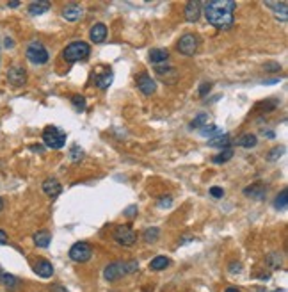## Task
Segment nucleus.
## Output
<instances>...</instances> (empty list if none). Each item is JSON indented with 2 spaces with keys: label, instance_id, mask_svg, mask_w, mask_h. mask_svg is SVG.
Wrapping results in <instances>:
<instances>
[{
  "label": "nucleus",
  "instance_id": "f704fd0d",
  "mask_svg": "<svg viewBox=\"0 0 288 292\" xmlns=\"http://www.w3.org/2000/svg\"><path fill=\"white\" fill-rule=\"evenodd\" d=\"M283 153H285V146H276V148H272V150H271V153L267 155V159H269V160H278Z\"/></svg>",
  "mask_w": 288,
  "mask_h": 292
},
{
  "label": "nucleus",
  "instance_id": "dca6fc26",
  "mask_svg": "<svg viewBox=\"0 0 288 292\" xmlns=\"http://www.w3.org/2000/svg\"><path fill=\"white\" fill-rule=\"evenodd\" d=\"M89 38L93 43H103L107 40V25L105 23H94L89 31Z\"/></svg>",
  "mask_w": 288,
  "mask_h": 292
},
{
  "label": "nucleus",
  "instance_id": "7ed1b4c3",
  "mask_svg": "<svg viewBox=\"0 0 288 292\" xmlns=\"http://www.w3.org/2000/svg\"><path fill=\"white\" fill-rule=\"evenodd\" d=\"M41 139H43L46 148L61 150L62 146L66 145V132H62L61 129L53 127V125H48V127L43 130V134H41Z\"/></svg>",
  "mask_w": 288,
  "mask_h": 292
},
{
  "label": "nucleus",
  "instance_id": "58836bf2",
  "mask_svg": "<svg viewBox=\"0 0 288 292\" xmlns=\"http://www.w3.org/2000/svg\"><path fill=\"white\" fill-rule=\"evenodd\" d=\"M171 203H173V199H171V196H167V198H162L159 201L160 207H171Z\"/></svg>",
  "mask_w": 288,
  "mask_h": 292
},
{
  "label": "nucleus",
  "instance_id": "473e14b6",
  "mask_svg": "<svg viewBox=\"0 0 288 292\" xmlns=\"http://www.w3.org/2000/svg\"><path fill=\"white\" fill-rule=\"evenodd\" d=\"M71 103L75 105L77 111H84L85 109V98L82 95H75V97H71Z\"/></svg>",
  "mask_w": 288,
  "mask_h": 292
},
{
  "label": "nucleus",
  "instance_id": "423d86ee",
  "mask_svg": "<svg viewBox=\"0 0 288 292\" xmlns=\"http://www.w3.org/2000/svg\"><path fill=\"white\" fill-rule=\"evenodd\" d=\"M91 257H93V246L85 241L75 243L70 248V258L77 264H84V262L91 260Z\"/></svg>",
  "mask_w": 288,
  "mask_h": 292
},
{
  "label": "nucleus",
  "instance_id": "0eeeda50",
  "mask_svg": "<svg viewBox=\"0 0 288 292\" xmlns=\"http://www.w3.org/2000/svg\"><path fill=\"white\" fill-rule=\"evenodd\" d=\"M198 45H200V40H198L196 34H183L182 38H180V41H178L176 49L180 53L191 57V55L196 53V50H198Z\"/></svg>",
  "mask_w": 288,
  "mask_h": 292
},
{
  "label": "nucleus",
  "instance_id": "a211bd4d",
  "mask_svg": "<svg viewBox=\"0 0 288 292\" xmlns=\"http://www.w3.org/2000/svg\"><path fill=\"white\" fill-rule=\"evenodd\" d=\"M155 73L160 77V79H164L165 82H169V84H173L174 80H176V77H178L176 70H174L173 66H157Z\"/></svg>",
  "mask_w": 288,
  "mask_h": 292
},
{
  "label": "nucleus",
  "instance_id": "b1692460",
  "mask_svg": "<svg viewBox=\"0 0 288 292\" xmlns=\"http://www.w3.org/2000/svg\"><path fill=\"white\" fill-rule=\"evenodd\" d=\"M169 264H171V260H169L167 257H155L150 262V269L151 271H164L169 267Z\"/></svg>",
  "mask_w": 288,
  "mask_h": 292
},
{
  "label": "nucleus",
  "instance_id": "72a5a7b5",
  "mask_svg": "<svg viewBox=\"0 0 288 292\" xmlns=\"http://www.w3.org/2000/svg\"><path fill=\"white\" fill-rule=\"evenodd\" d=\"M84 157V151H82V148H80L79 145H73L70 150V159L71 160H80Z\"/></svg>",
  "mask_w": 288,
  "mask_h": 292
},
{
  "label": "nucleus",
  "instance_id": "7c9ffc66",
  "mask_svg": "<svg viewBox=\"0 0 288 292\" xmlns=\"http://www.w3.org/2000/svg\"><path fill=\"white\" fill-rule=\"evenodd\" d=\"M201 134H203V136H208V139H210V138H213V136H219L221 130H219L217 125H205L203 129H201Z\"/></svg>",
  "mask_w": 288,
  "mask_h": 292
},
{
  "label": "nucleus",
  "instance_id": "2f4dec72",
  "mask_svg": "<svg viewBox=\"0 0 288 292\" xmlns=\"http://www.w3.org/2000/svg\"><path fill=\"white\" fill-rule=\"evenodd\" d=\"M205 125H208V116L206 114H200L198 118H194L191 123L192 129H203Z\"/></svg>",
  "mask_w": 288,
  "mask_h": 292
},
{
  "label": "nucleus",
  "instance_id": "39448f33",
  "mask_svg": "<svg viewBox=\"0 0 288 292\" xmlns=\"http://www.w3.org/2000/svg\"><path fill=\"white\" fill-rule=\"evenodd\" d=\"M112 239L116 241V244H120L123 248H130V246L137 243V234L132 230V226L118 225L112 232Z\"/></svg>",
  "mask_w": 288,
  "mask_h": 292
},
{
  "label": "nucleus",
  "instance_id": "412c9836",
  "mask_svg": "<svg viewBox=\"0 0 288 292\" xmlns=\"http://www.w3.org/2000/svg\"><path fill=\"white\" fill-rule=\"evenodd\" d=\"M52 243V234L48 230H40L34 234V244L38 248H48Z\"/></svg>",
  "mask_w": 288,
  "mask_h": 292
},
{
  "label": "nucleus",
  "instance_id": "f03ea898",
  "mask_svg": "<svg viewBox=\"0 0 288 292\" xmlns=\"http://www.w3.org/2000/svg\"><path fill=\"white\" fill-rule=\"evenodd\" d=\"M89 55H91V47L85 41H73V43H70L66 49L62 50V59L70 62V64L85 61Z\"/></svg>",
  "mask_w": 288,
  "mask_h": 292
},
{
  "label": "nucleus",
  "instance_id": "1a4fd4ad",
  "mask_svg": "<svg viewBox=\"0 0 288 292\" xmlns=\"http://www.w3.org/2000/svg\"><path fill=\"white\" fill-rule=\"evenodd\" d=\"M7 82L14 88H22L27 84V71L20 64H13L7 70Z\"/></svg>",
  "mask_w": 288,
  "mask_h": 292
},
{
  "label": "nucleus",
  "instance_id": "4c0bfd02",
  "mask_svg": "<svg viewBox=\"0 0 288 292\" xmlns=\"http://www.w3.org/2000/svg\"><path fill=\"white\" fill-rule=\"evenodd\" d=\"M210 89H212V82H205V84H201V88H200V95L201 97H205Z\"/></svg>",
  "mask_w": 288,
  "mask_h": 292
},
{
  "label": "nucleus",
  "instance_id": "4be33fe9",
  "mask_svg": "<svg viewBox=\"0 0 288 292\" xmlns=\"http://www.w3.org/2000/svg\"><path fill=\"white\" fill-rule=\"evenodd\" d=\"M50 9V2H31L29 4V14H32V16H40V14L46 13Z\"/></svg>",
  "mask_w": 288,
  "mask_h": 292
},
{
  "label": "nucleus",
  "instance_id": "79ce46f5",
  "mask_svg": "<svg viewBox=\"0 0 288 292\" xmlns=\"http://www.w3.org/2000/svg\"><path fill=\"white\" fill-rule=\"evenodd\" d=\"M124 214H126L128 217H132L133 214H137V207H133V205H132V207L126 208V212H124Z\"/></svg>",
  "mask_w": 288,
  "mask_h": 292
},
{
  "label": "nucleus",
  "instance_id": "a18cd8bd",
  "mask_svg": "<svg viewBox=\"0 0 288 292\" xmlns=\"http://www.w3.org/2000/svg\"><path fill=\"white\" fill-rule=\"evenodd\" d=\"M20 5V2H9V7H18Z\"/></svg>",
  "mask_w": 288,
  "mask_h": 292
},
{
  "label": "nucleus",
  "instance_id": "c03bdc74",
  "mask_svg": "<svg viewBox=\"0 0 288 292\" xmlns=\"http://www.w3.org/2000/svg\"><path fill=\"white\" fill-rule=\"evenodd\" d=\"M224 292H242V291H240V289H237V287H228Z\"/></svg>",
  "mask_w": 288,
  "mask_h": 292
},
{
  "label": "nucleus",
  "instance_id": "6ab92c4d",
  "mask_svg": "<svg viewBox=\"0 0 288 292\" xmlns=\"http://www.w3.org/2000/svg\"><path fill=\"white\" fill-rule=\"evenodd\" d=\"M208 145L213 146V148L226 150V148H230L231 139H230V136H228V134H219V136H213V138L208 139Z\"/></svg>",
  "mask_w": 288,
  "mask_h": 292
},
{
  "label": "nucleus",
  "instance_id": "9b49d317",
  "mask_svg": "<svg viewBox=\"0 0 288 292\" xmlns=\"http://www.w3.org/2000/svg\"><path fill=\"white\" fill-rule=\"evenodd\" d=\"M135 84H137L139 91H141L142 95H146V97H151V95L157 91V82L151 79L148 73H141V75H137Z\"/></svg>",
  "mask_w": 288,
  "mask_h": 292
},
{
  "label": "nucleus",
  "instance_id": "ddd939ff",
  "mask_svg": "<svg viewBox=\"0 0 288 292\" xmlns=\"http://www.w3.org/2000/svg\"><path fill=\"white\" fill-rule=\"evenodd\" d=\"M82 14H84V7L80 4H75V2H71L62 9V16L66 18L68 22H77V20L82 18Z\"/></svg>",
  "mask_w": 288,
  "mask_h": 292
},
{
  "label": "nucleus",
  "instance_id": "a19ab883",
  "mask_svg": "<svg viewBox=\"0 0 288 292\" xmlns=\"http://www.w3.org/2000/svg\"><path fill=\"white\" fill-rule=\"evenodd\" d=\"M230 271H231V273H235V271L239 273V271H240V262H231V264H230Z\"/></svg>",
  "mask_w": 288,
  "mask_h": 292
},
{
  "label": "nucleus",
  "instance_id": "4468645a",
  "mask_svg": "<svg viewBox=\"0 0 288 292\" xmlns=\"http://www.w3.org/2000/svg\"><path fill=\"white\" fill-rule=\"evenodd\" d=\"M201 2H198V0H191V2H187V5H185V18H187V22H191V23H194V22H198L200 20V16H201Z\"/></svg>",
  "mask_w": 288,
  "mask_h": 292
},
{
  "label": "nucleus",
  "instance_id": "c9c22d12",
  "mask_svg": "<svg viewBox=\"0 0 288 292\" xmlns=\"http://www.w3.org/2000/svg\"><path fill=\"white\" fill-rule=\"evenodd\" d=\"M123 264H124V273H126V275H130V273H135V271L139 269V264H137V260L123 262Z\"/></svg>",
  "mask_w": 288,
  "mask_h": 292
},
{
  "label": "nucleus",
  "instance_id": "bb28decb",
  "mask_svg": "<svg viewBox=\"0 0 288 292\" xmlns=\"http://www.w3.org/2000/svg\"><path fill=\"white\" fill-rule=\"evenodd\" d=\"M265 262L269 264V267H271V269H280V267H281V255L278 251L269 253V255H267V258H265Z\"/></svg>",
  "mask_w": 288,
  "mask_h": 292
},
{
  "label": "nucleus",
  "instance_id": "aec40b11",
  "mask_svg": "<svg viewBox=\"0 0 288 292\" xmlns=\"http://www.w3.org/2000/svg\"><path fill=\"white\" fill-rule=\"evenodd\" d=\"M267 7L274 9L272 13L276 14V18L278 20H281V22H287V2H265Z\"/></svg>",
  "mask_w": 288,
  "mask_h": 292
},
{
  "label": "nucleus",
  "instance_id": "f8f14e48",
  "mask_svg": "<svg viewBox=\"0 0 288 292\" xmlns=\"http://www.w3.org/2000/svg\"><path fill=\"white\" fill-rule=\"evenodd\" d=\"M34 273L41 278H52L53 275V266L52 262H48L46 258H38L34 262Z\"/></svg>",
  "mask_w": 288,
  "mask_h": 292
},
{
  "label": "nucleus",
  "instance_id": "cd10ccee",
  "mask_svg": "<svg viewBox=\"0 0 288 292\" xmlns=\"http://www.w3.org/2000/svg\"><path fill=\"white\" fill-rule=\"evenodd\" d=\"M0 284H4L7 289H14L18 287V278L13 275H9V273H2L0 275Z\"/></svg>",
  "mask_w": 288,
  "mask_h": 292
},
{
  "label": "nucleus",
  "instance_id": "5701e85b",
  "mask_svg": "<svg viewBox=\"0 0 288 292\" xmlns=\"http://www.w3.org/2000/svg\"><path fill=\"white\" fill-rule=\"evenodd\" d=\"M237 145L242 146V148H254L258 145V138L254 134H242L239 139H237Z\"/></svg>",
  "mask_w": 288,
  "mask_h": 292
},
{
  "label": "nucleus",
  "instance_id": "20e7f679",
  "mask_svg": "<svg viewBox=\"0 0 288 292\" xmlns=\"http://www.w3.org/2000/svg\"><path fill=\"white\" fill-rule=\"evenodd\" d=\"M25 57L32 62V64H44L50 59V53L41 41H31L25 49Z\"/></svg>",
  "mask_w": 288,
  "mask_h": 292
},
{
  "label": "nucleus",
  "instance_id": "e433bc0d",
  "mask_svg": "<svg viewBox=\"0 0 288 292\" xmlns=\"http://www.w3.org/2000/svg\"><path fill=\"white\" fill-rule=\"evenodd\" d=\"M210 195H212L213 198H222V196H224V191H222L221 187H212V189H210Z\"/></svg>",
  "mask_w": 288,
  "mask_h": 292
},
{
  "label": "nucleus",
  "instance_id": "37998d69",
  "mask_svg": "<svg viewBox=\"0 0 288 292\" xmlns=\"http://www.w3.org/2000/svg\"><path fill=\"white\" fill-rule=\"evenodd\" d=\"M7 243V234L4 230H0V244H5Z\"/></svg>",
  "mask_w": 288,
  "mask_h": 292
},
{
  "label": "nucleus",
  "instance_id": "6e6552de",
  "mask_svg": "<svg viewBox=\"0 0 288 292\" xmlns=\"http://www.w3.org/2000/svg\"><path fill=\"white\" fill-rule=\"evenodd\" d=\"M93 80H94V86H96V88L107 89L112 84V80H114V73H112L111 68L98 66V70L93 73Z\"/></svg>",
  "mask_w": 288,
  "mask_h": 292
},
{
  "label": "nucleus",
  "instance_id": "a878e982",
  "mask_svg": "<svg viewBox=\"0 0 288 292\" xmlns=\"http://www.w3.org/2000/svg\"><path fill=\"white\" fill-rule=\"evenodd\" d=\"M159 237H160V230L157 228V226H151V228H146V230H144V234H142V239L146 241L148 244L157 243V241H159Z\"/></svg>",
  "mask_w": 288,
  "mask_h": 292
},
{
  "label": "nucleus",
  "instance_id": "f3484780",
  "mask_svg": "<svg viewBox=\"0 0 288 292\" xmlns=\"http://www.w3.org/2000/svg\"><path fill=\"white\" fill-rule=\"evenodd\" d=\"M43 193L46 196H50V198H57L62 193V186L55 178H48V180L43 182Z\"/></svg>",
  "mask_w": 288,
  "mask_h": 292
},
{
  "label": "nucleus",
  "instance_id": "c756f323",
  "mask_svg": "<svg viewBox=\"0 0 288 292\" xmlns=\"http://www.w3.org/2000/svg\"><path fill=\"white\" fill-rule=\"evenodd\" d=\"M274 207L278 208V210H287V207H288V198H287V189H283L281 191V195L276 198V201H274Z\"/></svg>",
  "mask_w": 288,
  "mask_h": 292
},
{
  "label": "nucleus",
  "instance_id": "c85d7f7f",
  "mask_svg": "<svg viewBox=\"0 0 288 292\" xmlns=\"http://www.w3.org/2000/svg\"><path fill=\"white\" fill-rule=\"evenodd\" d=\"M231 157H233V150H231V148H226V150H221V153L215 155L212 160L215 164H224V162H228Z\"/></svg>",
  "mask_w": 288,
  "mask_h": 292
},
{
  "label": "nucleus",
  "instance_id": "393cba45",
  "mask_svg": "<svg viewBox=\"0 0 288 292\" xmlns=\"http://www.w3.org/2000/svg\"><path fill=\"white\" fill-rule=\"evenodd\" d=\"M167 57H169V52L165 49H153L150 52V61L151 62H164V61H167Z\"/></svg>",
  "mask_w": 288,
  "mask_h": 292
},
{
  "label": "nucleus",
  "instance_id": "9d476101",
  "mask_svg": "<svg viewBox=\"0 0 288 292\" xmlns=\"http://www.w3.org/2000/svg\"><path fill=\"white\" fill-rule=\"evenodd\" d=\"M124 275H126V273H124L123 262H112V264H109V266L103 269V278H105L107 282H118V280H121Z\"/></svg>",
  "mask_w": 288,
  "mask_h": 292
},
{
  "label": "nucleus",
  "instance_id": "2eb2a0df",
  "mask_svg": "<svg viewBox=\"0 0 288 292\" xmlns=\"http://www.w3.org/2000/svg\"><path fill=\"white\" fill-rule=\"evenodd\" d=\"M244 195L247 196V198L263 199L265 198V195H267V187H265V184H262V182H254L253 186L246 187Z\"/></svg>",
  "mask_w": 288,
  "mask_h": 292
},
{
  "label": "nucleus",
  "instance_id": "f257e3e1",
  "mask_svg": "<svg viewBox=\"0 0 288 292\" xmlns=\"http://www.w3.org/2000/svg\"><path fill=\"white\" fill-rule=\"evenodd\" d=\"M235 9L237 4L233 0H212L205 4L203 13L210 25L228 31L235 23Z\"/></svg>",
  "mask_w": 288,
  "mask_h": 292
},
{
  "label": "nucleus",
  "instance_id": "ea45409f",
  "mask_svg": "<svg viewBox=\"0 0 288 292\" xmlns=\"http://www.w3.org/2000/svg\"><path fill=\"white\" fill-rule=\"evenodd\" d=\"M50 292H70V291H66L62 285H52V287H50Z\"/></svg>",
  "mask_w": 288,
  "mask_h": 292
},
{
  "label": "nucleus",
  "instance_id": "49530a36",
  "mask_svg": "<svg viewBox=\"0 0 288 292\" xmlns=\"http://www.w3.org/2000/svg\"><path fill=\"white\" fill-rule=\"evenodd\" d=\"M2 208H4V199L0 198V212H2Z\"/></svg>",
  "mask_w": 288,
  "mask_h": 292
}]
</instances>
